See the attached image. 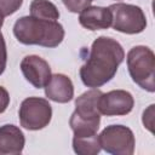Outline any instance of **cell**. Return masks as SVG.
I'll use <instances>...</instances> for the list:
<instances>
[{"label":"cell","instance_id":"cell-8","mask_svg":"<svg viewBox=\"0 0 155 155\" xmlns=\"http://www.w3.org/2000/svg\"><path fill=\"white\" fill-rule=\"evenodd\" d=\"M21 70L25 80L35 88H42L51 79L50 64L36 54L25 56L21 62Z\"/></svg>","mask_w":155,"mask_h":155},{"label":"cell","instance_id":"cell-18","mask_svg":"<svg viewBox=\"0 0 155 155\" xmlns=\"http://www.w3.org/2000/svg\"><path fill=\"white\" fill-rule=\"evenodd\" d=\"M7 62V50H6V42L4 39V35L0 30V75L5 71Z\"/></svg>","mask_w":155,"mask_h":155},{"label":"cell","instance_id":"cell-6","mask_svg":"<svg viewBox=\"0 0 155 155\" xmlns=\"http://www.w3.org/2000/svg\"><path fill=\"white\" fill-rule=\"evenodd\" d=\"M101 148L113 155H132L136 138L132 130L124 125L107 126L99 134Z\"/></svg>","mask_w":155,"mask_h":155},{"label":"cell","instance_id":"cell-1","mask_svg":"<svg viewBox=\"0 0 155 155\" xmlns=\"http://www.w3.org/2000/svg\"><path fill=\"white\" fill-rule=\"evenodd\" d=\"M124 59L125 51L115 39L108 36L97 38L92 42L88 58L80 68L82 84L91 88L105 85L115 76Z\"/></svg>","mask_w":155,"mask_h":155},{"label":"cell","instance_id":"cell-20","mask_svg":"<svg viewBox=\"0 0 155 155\" xmlns=\"http://www.w3.org/2000/svg\"><path fill=\"white\" fill-rule=\"evenodd\" d=\"M2 24H4V17L0 15V28L2 27Z\"/></svg>","mask_w":155,"mask_h":155},{"label":"cell","instance_id":"cell-17","mask_svg":"<svg viewBox=\"0 0 155 155\" xmlns=\"http://www.w3.org/2000/svg\"><path fill=\"white\" fill-rule=\"evenodd\" d=\"M154 104L149 105L148 109L143 111V125L147 127L150 132H153V126H154Z\"/></svg>","mask_w":155,"mask_h":155},{"label":"cell","instance_id":"cell-3","mask_svg":"<svg viewBox=\"0 0 155 155\" xmlns=\"http://www.w3.org/2000/svg\"><path fill=\"white\" fill-rule=\"evenodd\" d=\"M130 76L140 88L153 93L155 91V54L143 45L132 47L127 53Z\"/></svg>","mask_w":155,"mask_h":155},{"label":"cell","instance_id":"cell-19","mask_svg":"<svg viewBox=\"0 0 155 155\" xmlns=\"http://www.w3.org/2000/svg\"><path fill=\"white\" fill-rule=\"evenodd\" d=\"M10 104V94L7 90L2 86H0V114H2Z\"/></svg>","mask_w":155,"mask_h":155},{"label":"cell","instance_id":"cell-4","mask_svg":"<svg viewBox=\"0 0 155 155\" xmlns=\"http://www.w3.org/2000/svg\"><path fill=\"white\" fill-rule=\"evenodd\" d=\"M111 13V27L124 34H139L147 28V17L139 6L116 2L108 6Z\"/></svg>","mask_w":155,"mask_h":155},{"label":"cell","instance_id":"cell-12","mask_svg":"<svg viewBox=\"0 0 155 155\" xmlns=\"http://www.w3.org/2000/svg\"><path fill=\"white\" fill-rule=\"evenodd\" d=\"M79 23L88 30L108 29L111 27V13L108 7L87 6L79 15Z\"/></svg>","mask_w":155,"mask_h":155},{"label":"cell","instance_id":"cell-5","mask_svg":"<svg viewBox=\"0 0 155 155\" xmlns=\"http://www.w3.org/2000/svg\"><path fill=\"white\" fill-rule=\"evenodd\" d=\"M18 116L22 127L39 131L48 126L52 119V107L45 98L28 97L21 103Z\"/></svg>","mask_w":155,"mask_h":155},{"label":"cell","instance_id":"cell-11","mask_svg":"<svg viewBox=\"0 0 155 155\" xmlns=\"http://www.w3.org/2000/svg\"><path fill=\"white\" fill-rule=\"evenodd\" d=\"M24 144L25 138L19 127L10 124L0 126V155L22 154Z\"/></svg>","mask_w":155,"mask_h":155},{"label":"cell","instance_id":"cell-7","mask_svg":"<svg viewBox=\"0 0 155 155\" xmlns=\"http://www.w3.org/2000/svg\"><path fill=\"white\" fill-rule=\"evenodd\" d=\"M133 96L126 90H113L102 93L99 98V113L105 116H124L132 111Z\"/></svg>","mask_w":155,"mask_h":155},{"label":"cell","instance_id":"cell-9","mask_svg":"<svg viewBox=\"0 0 155 155\" xmlns=\"http://www.w3.org/2000/svg\"><path fill=\"white\" fill-rule=\"evenodd\" d=\"M45 94L48 99L57 103H68L74 97V85L70 78L64 74L51 75L50 81L45 86Z\"/></svg>","mask_w":155,"mask_h":155},{"label":"cell","instance_id":"cell-16","mask_svg":"<svg viewBox=\"0 0 155 155\" xmlns=\"http://www.w3.org/2000/svg\"><path fill=\"white\" fill-rule=\"evenodd\" d=\"M63 5L68 8V11L74 13H80L85 7L91 5V0H62Z\"/></svg>","mask_w":155,"mask_h":155},{"label":"cell","instance_id":"cell-2","mask_svg":"<svg viewBox=\"0 0 155 155\" xmlns=\"http://www.w3.org/2000/svg\"><path fill=\"white\" fill-rule=\"evenodd\" d=\"M13 35L23 45L57 47L64 39V28L57 21L23 16L13 24Z\"/></svg>","mask_w":155,"mask_h":155},{"label":"cell","instance_id":"cell-15","mask_svg":"<svg viewBox=\"0 0 155 155\" xmlns=\"http://www.w3.org/2000/svg\"><path fill=\"white\" fill-rule=\"evenodd\" d=\"M23 0H0V15L5 18L13 15L22 6Z\"/></svg>","mask_w":155,"mask_h":155},{"label":"cell","instance_id":"cell-14","mask_svg":"<svg viewBox=\"0 0 155 155\" xmlns=\"http://www.w3.org/2000/svg\"><path fill=\"white\" fill-rule=\"evenodd\" d=\"M30 16L46 21H57L59 11L56 5L48 0H33L30 2Z\"/></svg>","mask_w":155,"mask_h":155},{"label":"cell","instance_id":"cell-21","mask_svg":"<svg viewBox=\"0 0 155 155\" xmlns=\"http://www.w3.org/2000/svg\"><path fill=\"white\" fill-rule=\"evenodd\" d=\"M91 1H93V0H91Z\"/></svg>","mask_w":155,"mask_h":155},{"label":"cell","instance_id":"cell-10","mask_svg":"<svg viewBox=\"0 0 155 155\" xmlns=\"http://www.w3.org/2000/svg\"><path fill=\"white\" fill-rule=\"evenodd\" d=\"M102 91L98 88H91L75 99V110L74 115L84 120H101L99 113V98Z\"/></svg>","mask_w":155,"mask_h":155},{"label":"cell","instance_id":"cell-13","mask_svg":"<svg viewBox=\"0 0 155 155\" xmlns=\"http://www.w3.org/2000/svg\"><path fill=\"white\" fill-rule=\"evenodd\" d=\"M73 149L78 155H97L102 148L99 134H86L73 137Z\"/></svg>","mask_w":155,"mask_h":155}]
</instances>
